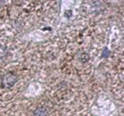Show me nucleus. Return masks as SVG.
<instances>
[{"instance_id": "7ed1b4c3", "label": "nucleus", "mask_w": 124, "mask_h": 116, "mask_svg": "<svg viewBox=\"0 0 124 116\" xmlns=\"http://www.w3.org/2000/svg\"><path fill=\"white\" fill-rule=\"evenodd\" d=\"M8 54H9V50L7 46L0 43V60H3L4 58H6Z\"/></svg>"}, {"instance_id": "f03ea898", "label": "nucleus", "mask_w": 124, "mask_h": 116, "mask_svg": "<svg viewBox=\"0 0 124 116\" xmlns=\"http://www.w3.org/2000/svg\"><path fill=\"white\" fill-rule=\"evenodd\" d=\"M49 111L46 106H38L32 113V116H48Z\"/></svg>"}, {"instance_id": "f257e3e1", "label": "nucleus", "mask_w": 124, "mask_h": 116, "mask_svg": "<svg viewBox=\"0 0 124 116\" xmlns=\"http://www.w3.org/2000/svg\"><path fill=\"white\" fill-rule=\"evenodd\" d=\"M19 80V76L15 71H9L0 76V85L4 89H10Z\"/></svg>"}, {"instance_id": "20e7f679", "label": "nucleus", "mask_w": 124, "mask_h": 116, "mask_svg": "<svg viewBox=\"0 0 124 116\" xmlns=\"http://www.w3.org/2000/svg\"><path fill=\"white\" fill-rule=\"evenodd\" d=\"M89 58H90V56H89V54H87V52H83L82 54H80V56H79V60H80L82 62H88V61H89Z\"/></svg>"}, {"instance_id": "423d86ee", "label": "nucleus", "mask_w": 124, "mask_h": 116, "mask_svg": "<svg viewBox=\"0 0 124 116\" xmlns=\"http://www.w3.org/2000/svg\"><path fill=\"white\" fill-rule=\"evenodd\" d=\"M63 15H64L65 18L69 19V18H70L71 15H72V11H71V10H66V11L63 13Z\"/></svg>"}, {"instance_id": "39448f33", "label": "nucleus", "mask_w": 124, "mask_h": 116, "mask_svg": "<svg viewBox=\"0 0 124 116\" xmlns=\"http://www.w3.org/2000/svg\"><path fill=\"white\" fill-rule=\"evenodd\" d=\"M111 55V51L109 50V48L107 46H104L103 51H102V58H108Z\"/></svg>"}]
</instances>
